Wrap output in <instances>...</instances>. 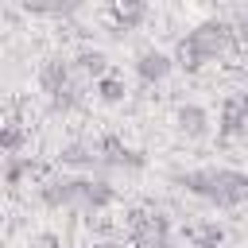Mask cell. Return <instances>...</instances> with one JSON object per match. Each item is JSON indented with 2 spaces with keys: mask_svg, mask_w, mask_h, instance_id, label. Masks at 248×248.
<instances>
[{
  "mask_svg": "<svg viewBox=\"0 0 248 248\" xmlns=\"http://www.w3.org/2000/svg\"><path fill=\"white\" fill-rule=\"evenodd\" d=\"M27 12H54V0H23Z\"/></svg>",
  "mask_w": 248,
  "mask_h": 248,
  "instance_id": "cell-11",
  "label": "cell"
},
{
  "mask_svg": "<svg viewBox=\"0 0 248 248\" xmlns=\"http://www.w3.org/2000/svg\"><path fill=\"white\" fill-rule=\"evenodd\" d=\"M182 186L194 190L198 198L205 202H217V205H240L248 198V178L236 174V170H217V167H205V170H190L182 174Z\"/></svg>",
  "mask_w": 248,
  "mask_h": 248,
  "instance_id": "cell-1",
  "label": "cell"
},
{
  "mask_svg": "<svg viewBox=\"0 0 248 248\" xmlns=\"http://www.w3.org/2000/svg\"><path fill=\"white\" fill-rule=\"evenodd\" d=\"M170 66H174V62H170V58H167L163 50H143V54L136 58V74H140V78H143L147 85L163 81V78L170 74Z\"/></svg>",
  "mask_w": 248,
  "mask_h": 248,
  "instance_id": "cell-4",
  "label": "cell"
},
{
  "mask_svg": "<svg viewBox=\"0 0 248 248\" xmlns=\"http://www.w3.org/2000/svg\"><path fill=\"white\" fill-rule=\"evenodd\" d=\"M85 0H54V16H74Z\"/></svg>",
  "mask_w": 248,
  "mask_h": 248,
  "instance_id": "cell-10",
  "label": "cell"
},
{
  "mask_svg": "<svg viewBox=\"0 0 248 248\" xmlns=\"http://www.w3.org/2000/svg\"><path fill=\"white\" fill-rule=\"evenodd\" d=\"M78 70L101 81V78H105L112 66H108V58H105V50H81V54H78Z\"/></svg>",
  "mask_w": 248,
  "mask_h": 248,
  "instance_id": "cell-7",
  "label": "cell"
},
{
  "mask_svg": "<svg viewBox=\"0 0 248 248\" xmlns=\"http://www.w3.org/2000/svg\"><path fill=\"white\" fill-rule=\"evenodd\" d=\"M174 120H178V132L190 136V140H202V136L209 132V112H205L202 105H182V108L174 112Z\"/></svg>",
  "mask_w": 248,
  "mask_h": 248,
  "instance_id": "cell-5",
  "label": "cell"
},
{
  "mask_svg": "<svg viewBox=\"0 0 248 248\" xmlns=\"http://www.w3.org/2000/svg\"><path fill=\"white\" fill-rule=\"evenodd\" d=\"M97 89H101L105 101H120V97H124V78H120L116 70H108V74L97 81Z\"/></svg>",
  "mask_w": 248,
  "mask_h": 248,
  "instance_id": "cell-9",
  "label": "cell"
},
{
  "mask_svg": "<svg viewBox=\"0 0 248 248\" xmlns=\"http://www.w3.org/2000/svg\"><path fill=\"white\" fill-rule=\"evenodd\" d=\"M81 186H85V178H54L43 186V202L54 209L58 205H81Z\"/></svg>",
  "mask_w": 248,
  "mask_h": 248,
  "instance_id": "cell-3",
  "label": "cell"
},
{
  "mask_svg": "<svg viewBox=\"0 0 248 248\" xmlns=\"http://www.w3.org/2000/svg\"><path fill=\"white\" fill-rule=\"evenodd\" d=\"M225 46H229V27H225V23H202V27H194V31L178 43V58H182L186 66H205V62H213Z\"/></svg>",
  "mask_w": 248,
  "mask_h": 248,
  "instance_id": "cell-2",
  "label": "cell"
},
{
  "mask_svg": "<svg viewBox=\"0 0 248 248\" xmlns=\"http://www.w3.org/2000/svg\"><path fill=\"white\" fill-rule=\"evenodd\" d=\"M43 85H46L50 97L62 93V89H74V85H70V66H66L62 58H50V62L43 66Z\"/></svg>",
  "mask_w": 248,
  "mask_h": 248,
  "instance_id": "cell-6",
  "label": "cell"
},
{
  "mask_svg": "<svg viewBox=\"0 0 248 248\" xmlns=\"http://www.w3.org/2000/svg\"><path fill=\"white\" fill-rule=\"evenodd\" d=\"M120 12H132V8H143V0H112Z\"/></svg>",
  "mask_w": 248,
  "mask_h": 248,
  "instance_id": "cell-12",
  "label": "cell"
},
{
  "mask_svg": "<svg viewBox=\"0 0 248 248\" xmlns=\"http://www.w3.org/2000/svg\"><path fill=\"white\" fill-rule=\"evenodd\" d=\"M97 159H101L97 147H81V143H74V147L62 151V163H70V167H89V163H97Z\"/></svg>",
  "mask_w": 248,
  "mask_h": 248,
  "instance_id": "cell-8",
  "label": "cell"
}]
</instances>
